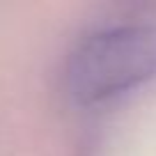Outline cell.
I'll return each instance as SVG.
<instances>
[{"label": "cell", "instance_id": "cell-1", "mask_svg": "<svg viewBox=\"0 0 156 156\" xmlns=\"http://www.w3.org/2000/svg\"><path fill=\"white\" fill-rule=\"evenodd\" d=\"M156 73V28L129 25L94 34L76 51L69 85L78 101L94 103L140 85Z\"/></svg>", "mask_w": 156, "mask_h": 156}]
</instances>
